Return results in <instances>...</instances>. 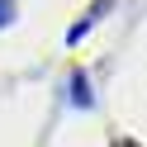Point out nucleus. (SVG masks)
Wrapping results in <instances>:
<instances>
[{"label": "nucleus", "mask_w": 147, "mask_h": 147, "mask_svg": "<svg viewBox=\"0 0 147 147\" xmlns=\"http://www.w3.org/2000/svg\"><path fill=\"white\" fill-rule=\"evenodd\" d=\"M105 10H109V0H95L86 19H81V24H71V29H67V43H81V38H86V33H90V29L100 24V14H105Z\"/></svg>", "instance_id": "f257e3e1"}, {"label": "nucleus", "mask_w": 147, "mask_h": 147, "mask_svg": "<svg viewBox=\"0 0 147 147\" xmlns=\"http://www.w3.org/2000/svg\"><path fill=\"white\" fill-rule=\"evenodd\" d=\"M71 105H76V109H90V105H95V95H90V81H86V71H71Z\"/></svg>", "instance_id": "f03ea898"}, {"label": "nucleus", "mask_w": 147, "mask_h": 147, "mask_svg": "<svg viewBox=\"0 0 147 147\" xmlns=\"http://www.w3.org/2000/svg\"><path fill=\"white\" fill-rule=\"evenodd\" d=\"M5 24H14V0H0V29Z\"/></svg>", "instance_id": "7ed1b4c3"}, {"label": "nucleus", "mask_w": 147, "mask_h": 147, "mask_svg": "<svg viewBox=\"0 0 147 147\" xmlns=\"http://www.w3.org/2000/svg\"><path fill=\"white\" fill-rule=\"evenodd\" d=\"M119 147H138V142H119Z\"/></svg>", "instance_id": "20e7f679"}]
</instances>
